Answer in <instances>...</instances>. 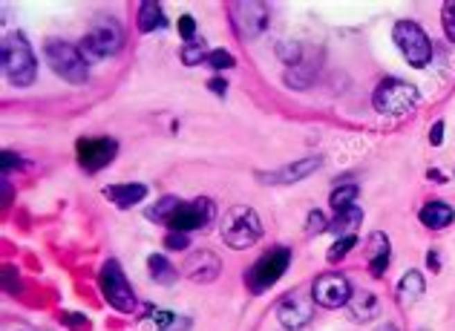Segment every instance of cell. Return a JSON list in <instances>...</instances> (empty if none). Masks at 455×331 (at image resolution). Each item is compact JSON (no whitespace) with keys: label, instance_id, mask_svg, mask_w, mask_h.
<instances>
[{"label":"cell","instance_id":"41","mask_svg":"<svg viewBox=\"0 0 455 331\" xmlns=\"http://www.w3.org/2000/svg\"><path fill=\"white\" fill-rule=\"evenodd\" d=\"M12 205V182H9V176H3V207H9Z\"/></svg>","mask_w":455,"mask_h":331},{"label":"cell","instance_id":"10","mask_svg":"<svg viewBox=\"0 0 455 331\" xmlns=\"http://www.w3.org/2000/svg\"><path fill=\"white\" fill-rule=\"evenodd\" d=\"M216 207L211 199H194V202H182L173 217L167 219V228L173 233H191V230H202L207 228V222H214Z\"/></svg>","mask_w":455,"mask_h":331},{"label":"cell","instance_id":"1","mask_svg":"<svg viewBox=\"0 0 455 331\" xmlns=\"http://www.w3.org/2000/svg\"><path fill=\"white\" fill-rule=\"evenodd\" d=\"M0 58H3V72H6V78H9L15 87L35 84V78H37V61H35V52H32L29 41H26L21 32H15V35L6 37Z\"/></svg>","mask_w":455,"mask_h":331},{"label":"cell","instance_id":"7","mask_svg":"<svg viewBox=\"0 0 455 331\" xmlns=\"http://www.w3.org/2000/svg\"><path fill=\"white\" fill-rule=\"evenodd\" d=\"M392 37H395V46L401 49V55L409 61V67L424 69L432 61V44H429L427 32L415 21H397L392 29Z\"/></svg>","mask_w":455,"mask_h":331},{"label":"cell","instance_id":"21","mask_svg":"<svg viewBox=\"0 0 455 331\" xmlns=\"http://www.w3.org/2000/svg\"><path fill=\"white\" fill-rule=\"evenodd\" d=\"M167 21H164V12L162 6L156 3V0H144V3L139 6V32L150 35V32H156L162 29Z\"/></svg>","mask_w":455,"mask_h":331},{"label":"cell","instance_id":"31","mask_svg":"<svg viewBox=\"0 0 455 331\" xmlns=\"http://www.w3.org/2000/svg\"><path fill=\"white\" fill-rule=\"evenodd\" d=\"M323 230H329L326 217H323L320 210H311V213H309V219H306V233H309V237H320Z\"/></svg>","mask_w":455,"mask_h":331},{"label":"cell","instance_id":"32","mask_svg":"<svg viewBox=\"0 0 455 331\" xmlns=\"http://www.w3.org/2000/svg\"><path fill=\"white\" fill-rule=\"evenodd\" d=\"M3 291L6 294H21V280H17L15 265H3Z\"/></svg>","mask_w":455,"mask_h":331},{"label":"cell","instance_id":"26","mask_svg":"<svg viewBox=\"0 0 455 331\" xmlns=\"http://www.w3.org/2000/svg\"><path fill=\"white\" fill-rule=\"evenodd\" d=\"M354 199H357V185H354V182H349V185H340V187H334L329 202H332L334 213H340V210L352 207V205H354Z\"/></svg>","mask_w":455,"mask_h":331},{"label":"cell","instance_id":"29","mask_svg":"<svg viewBox=\"0 0 455 331\" xmlns=\"http://www.w3.org/2000/svg\"><path fill=\"white\" fill-rule=\"evenodd\" d=\"M286 84L289 87H294V90H306L309 84H311V69L309 67H294V69H289L286 72Z\"/></svg>","mask_w":455,"mask_h":331},{"label":"cell","instance_id":"16","mask_svg":"<svg viewBox=\"0 0 455 331\" xmlns=\"http://www.w3.org/2000/svg\"><path fill=\"white\" fill-rule=\"evenodd\" d=\"M366 257H369V271L372 277H384L389 268V237L381 230L369 233L366 239Z\"/></svg>","mask_w":455,"mask_h":331},{"label":"cell","instance_id":"18","mask_svg":"<svg viewBox=\"0 0 455 331\" xmlns=\"http://www.w3.org/2000/svg\"><path fill=\"white\" fill-rule=\"evenodd\" d=\"M418 219H421L424 228H429V230H441V228H447V225L455 222V210H452L447 202H429V205L421 207Z\"/></svg>","mask_w":455,"mask_h":331},{"label":"cell","instance_id":"23","mask_svg":"<svg viewBox=\"0 0 455 331\" xmlns=\"http://www.w3.org/2000/svg\"><path fill=\"white\" fill-rule=\"evenodd\" d=\"M360 222H363V210H360L357 205H352V207H346V210L334 213V222L329 225V230H334V233H343V237H349V230H352L354 225H360Z\"/></svg>","mask_w":455,"mask_h":331},{"label":"cell","instance_id":"33","mask_svg":"<svg viewBox=\"0 0 455 331\" xmlns=\"http://www.w3.org/2000/svg\"><path fill=\"white\" fill-rule=\"evenodd\" d=\"M179 35L184 37L187 44L196 41V21H194V15H182L179 17Z\"/></svg>","mask_w":455,"mask_h":331},{"label":"cell","instance_id":"39","mask_svg":"<svg viewBox=\"0 0 455 331\" xmlns=\"http://www.w3.org/2000/svg\"><path fill=\"white\" fill-rule=\"evenodd\" d=\"M207 90L216 92V95H225L228 92V81H225V78H211V81H207Z\"/></svg>","mask_w":455,"mask_h":331},{"label":"cell","instance_id":"14","mask_svg":"<svg viewBox=\"0 0 455 331\" xmlns=\"http://www.w3.org/2000/svg\"><path fill=\"white\" fill-rule=\"evenodd\" d=\"M182 274L191 282H214L222 274V260L211 251H194L191 257L182 262Z\"/></svg>","mask_w":455,"mask_h":331},{"label":"cell","instance_id":"2","mask_svg":"<svg viewBox=\"0 0 455 331\" xmlns=\"http://www.w3.org/2000/svg\"><path fill=\"white\" fill-rule=\"evenodd\" d=\"M262 237V222L257 217V210L248 205H237L222 217V239L228 248L245 251L257 245Z\"/></svg>","mask_w":455,"mask_h":331},{"label":"cell","instance_id":"3","mask_svg":"<svg viewBox=\"0 0 455 331\" xmlns=\"http://www.w3.org/2000/svg\"><path fill=\"white\" fill-rule=\"evenodd\" d=\"M121 46H124V29L116 17H107V15H98L92 21L87 37L81 41V52L87 58V64H96L104 55H116Z\"/></svg>","mask_w":455,"mask_h":331},{"label":"cell","instance_id":"38","mask_svg":"<svg viewBox=\"0 0 455 331\" xmlns=\"http://www.w3.org/2000/svg\"><path fill=\"white\" fill-rule=\"evenodd\" d=\"M441 142H444V121H435L432 130H429V144L438 147Z\"/></svg>","mask_w":455,"mask_h":331},{"label":"cell","instance_id":"6","mask_svg":"<svg viewBox=\"0 0 455 331\" xmlns=\"http://www.w3.org/2000/svg\"><path fill=\"white\" fill-rule=\"evenodd\" d=\"M291 265V251L289 248H271L268 254H262L248 271H245V285L251 294H262L268 291Z\"/></svg>","mask_w":455,"mask_h":331},{"label":"cell","instance_id":"22","mask_svg":"<svg viewBox=\"0 0 455 331\" xmlns=\"http://www.w3.org/2000/svg\"><path fill=\"white\" fill-rule=\"evenodd\" d=\"M147 271H150V277H153V282H159V285H173L176 282V268L170 265V260L167 257H162V254H153L147 260Z\"/></svg>","mask_w":455,"mask_h":331},{"label":"cell","instance_id":"17","mask_svg":"<svg viewBox=\"0 0 455 331\" xmlns=\"http://www.w3.org/2000/svg\"><path fill=\"white\" fill-rule=\"evenodd\" d=\"M104 196L116 205V207H132L141 199H147V187L139 182H124V185H110L104 187Z\"/></svg>","mask_w":455,"mask_h":331},{"label":"cell","instance_id":"4","mask_svg":"<svg viewBox=\"0 0 455 331\" xmlns=\"http://www.w3.org/2000/svg\"><path fill=\"white\" fill-rule=\"evenodd\" d=\"M44 55H46L52 72L61 75L64 81H69V84H87L89 64H87L81 46L67 44V41H46Z\"/></svg>","mask_w":455,"mask_h":331},{"label":"cell","instance_id":"20","mask_svg":"<svg viewBox=\"0 0 455 331\" xmlns=\"http://www.w3.org/2000/svg\"><path fill=\"white\" fill-rule=\"evenodd\" d=\"M424 277L418 274V271H406V274L401 277V282H397V300H401V305H412L415 300L424 297Z\"/></svg>","mask_w":455,"mask_h":331},{"label":"cell","instance_id":"36","mask_svg":"<svg viewBox=\"0 0 455 331\" xmlns=\"http://www.w3.org/2000/svg\"><path fill=\"white\" fill-rule=\"evenodd\" d=\"M61 320H64L69 328H87V323H89L84 314H78V311H64Z\"/></svg>","mask_w":455,"mask_h":331},{"label":"cell","instance_id":"30","mask_svg":"<svg viewBox=\"0 0 455 331\" xmlns=\"http://www.w3.org/2000/svg\"><path fill=\"white\" fill-rule=\"evenodd\" d=\"M205 64H211L214 69H231L237 61H234V55L228 52V49H214V52H207V61Z\"/></svg>","mask_w":455,"mask_h":331},{"label":"cell","instance_id":"28","mask_svg":"<svg viewBox=\"0 0 455 331\" xmlns=\"http://www.w3.org/2000/svg\"><path fill=\"white\" fill-rule=\"evenodd\" d=\"M182 61L184 67H196V64H205L207 61V52H205V44L202 41H194L182 49Z\"/></svg>","mask_w":455,"mask_h":331},{"label":"cell","instance_id":"19","mask_svg":"<svg viewBox=\"0 0 455 331\" xmlns=\"http://www.w3.org/2000/svg\"><path fill=\"white\" fill-rule=\"evenodd\" d=\"M349 314H352L354 323H369L377 314V297L366 288L354 291L352 300H349Z\"/></svg>","mask_w":455,"mask_h":331},{"label":"cell","instance_id":"9","mask_svg":"<svg viewBox=\"0 0 455 331\" xmlns=\"http://www.w3.org/2000/svg\"><path fill=\"white\" fill-rule=\"evenodd\" d=\"M277 317H280V325L289 328V331H300L306 328L314 317V297L311 291L306 288H294L291 294H286L277 305Z\"/></svg>","mask_w":455,"mask_h":331},{"label":"cell","instance_id":"35","mask_svg":"<svg viewBox=\"0 0 455 331\" xmlns=\"http://www.w3.org/2000/svg\"><path fill=\"white\" fill-rule=\"evenodd\" d=\"M187 245V233H167V239H164V248L167 251H184Z\"/></svg>","mask_w":455,"mask_h":331},{"label":"cell","instance_id":"37","mask_svg":"<svg viewBox=\"0 0 455 331\" xmlns=\"http://www.w3.org/2000/svg\"><path fill=\"white\" fill-rule=\"evenodd\" d=\"M12 167H21V159H17L12 150H3V176H9Z\"/></svg>","mask_w":455,"mask_h":331},{"label":"cell","instance_id":"5","mask_svg":"<svg viewBox=\"0 0 455 331\" xmlns=\"http://www.w3.org/2000/svg\"><path fill=\"white\" fill-rule=\"evenodd\" d=\"M421 101V92L415 84H406V81H397V78H386V81L375 90L372 95V104L377 112L384 115H406L418 107Z\"/></svg>","mask_w":455,"mask_h":331},{"label":"cell","instance_id":"8","mask_svg":"<svg viewBox=\"0 0 455 331\" xmlns=\"http://www.w3.org/2000/svg\"><path fill=\"white\" fill-rule=\"evenodd\" d=\"M98 285H101V297L116 308V311H124L130 314L132 308H136V294H132V288L124 277V271L116 260H107L101 265V274H98Z\"/></svg>","mask_w":455,"mask_h":331},{"label":"cell","instance_id":"15","mask_svg":"<svg viewBox=\"0 0 455 331\" xmlns=\"http://www.w3.org/2000/svg\"><path fill=\"white\" fill-rule=\"evenodd\" d=\"M323 164V159L320 155H309V159H300L294 164H286L280 170H271V173H259V179L265 185H291V182H302L306 176H311V173Z\"/></svg>","mask_w":455,"mask_h":331},{"label":"cell","instance_id":"25","mask_svg":"<svg viewBox=\"0 0 455 331\" xmlns=\"http://www.w3.org/2000/svg\"><path fill=\"white\" fill-rule=\"evenodd\" d=\"M277 58H280V61L286 64V67L294 69V67L302 64V46H300L297 41H291V37H286V41L277 44Z\"/></svg>","mask_w":455,"mask_h":331},{"label":"cell","instance_id":"12","mask_svg":"<svg viewBox=\"0 0 455 331\" xmlns=\"http://www.w3.org/2000/svg\"><path fill=\"white\" fill-rule=\"evenodd\" d=\"M234 12V26L242 37H259L265 29H268V21H271V12L265 3H257V0H245V3H234L231 6Z\"/></svg>","mask_w":455,"mask_h":331},{"label":"cell","instance_id":"42","mask_svg":"<svg viewBox=\"0 0 455 331\" xmlns=\"http://www.w3.org/2000/svg\"><path fill=\"white\" fill-rule=\"evenodd\" d=\"M427 176H429L432 182H438V185H444V182H447V176H444V173H441V170H429V173H427Z\"/></svg>","mask_w":455,"mask_h":331},{"label":"cell","instance_id":"11","mask_svg":"<svg viewBox=\"0 0 455 331\" xmlns=\"http://www.w3.org/2000/svg\"><path fill=\"white\" fill-rule=\"evenodd\" d=\"M354 294V288L352 282L343 277V274H337V271H326V274H320L311 285V297L317 305H323V308H343L349 305Z\"/></svg>","mask_w":455,"mask_h":331},{"label":"cell","instance_id":"34","mask_svg":"<svg viewBox=\"0 0 455 331\" xmlns=\"http://www.w3.org/2000/svg\"><path fill=\"white\" fill-rule=\"evenodd\" d=\"M441 21H444V32H447V37H449V41H455V0H452V3H444Z\"/></svg>","mask_w":455,"mask_h":331},{"label":"cell","instance_id":"40","mask_svg":"<svg viewBox=\"0 0 455 331\" xmlns=\"http://www.w3.org/2000/svg\"><path fill=\"white\" fill-rule=\"evenodd\" d=\"M427 268L432 271V274H438V271H441V257L435 254V251H429V254H427Z\"/></svg>","mask_w":455,"mask_h":331},{"label":"cell","instance_id":"24","mask_svg":"<svg viewBox=\"0 0 455 331\" xmlns=\"http://www.w3.org/2000/svg\"><path fill=\"white\" fill-rule=\"evenodd\" d=\"M179 205H182V199H179V196H164V199H159L153 207H147L144 217H147V219H153V222L167 225V219L173 217V210H176Z\"/></svg>","mask_w":455,"mask_h":331},{"label":"cell","instance_id":"27","mask_svg":"<svg viewBox=\"0 0 455 331\" xmlns=\"http://www.w3.org/2000/svg\"><path fill=\"white\" fill-rule=\"evenodd\" d=\"M354 245H357V237H354V233H349V237H337V242L329 248L326 260H329V262H340V260H343Z\"/></svg>","mask_w":455,"mask_h":331},{"label":"cell","instance_id":"13","mask_svg":"<svg viewBox=\"0 0 455 331\" xmlns=\"http://www.w3.org/2000/svg\"><path fill=\"white\" fill-rule=\"evenodd\" d=\"M75 150H78V164L87 173H98L107 164H112V159L119 153V142L116 139H81L75 144Z\"/></svg>","mask_w":455,"mask_h":331},{"label":"cell","instance_id":"43","mask_svg":"<svg viewBox=\"0 0 455 331\" xmlns=\"http://www.w3.org/2000/svg\"><path fill=\"white\" fill-rule=\"evenodd\" d=\"M375 331H397V325L395 323H384V325H377Z\"/></svg>","mask_w":455,"mask_h":331}]
</instances>
